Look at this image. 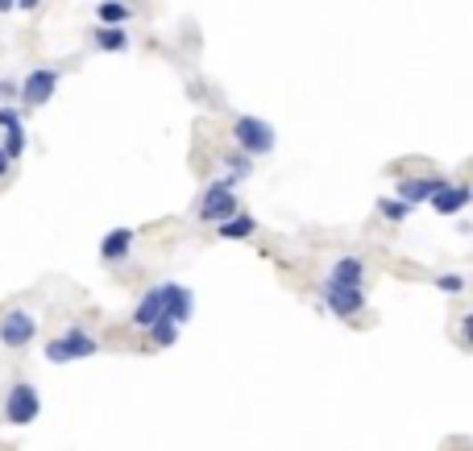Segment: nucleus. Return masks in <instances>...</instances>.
I'll list each match as a JSON object with an SVG mask.
<instances>
[{
	"label": "nucleus",
	"mask_w": 473,
	"mask_h": 451,
	"mask_svg": "<svg viewBox=\"0 0 473 451\" xmlns=\"http://www.w3.org/2000/svg\"><path fill=\"white\" fill-rule=\"evenodd\" d=\"M232 141H237V149H241L245 157H266V154H274L279 133L262 117H237L232 120Z\"/></svg>",
	"instance_id": "1"
},
{
	"label": "nucleus",
	"mask_w": 473,
	"mask_h": 451,
	"mask_svg": "<svg viewBox=\"0 0 473 451\" xmlns=\"http://www.w3.org/2000/svg\"><path fill=\"white\" fill-rule=\"evenodd\" d=\"M100 352V340L87 327H79V323H71L62 335H54L46 344V360L50 365H71V360H87Z\"/></svg>",
	"instance_id": "2"
},
{
	"label": "nucleus",
	"mask_w": 473,
	"mask_h": 451,
	"mask_svg": "<svg viewBox=\"0 0 473 451\" xmlns=\"http://www.w3.org/2000/svg\"><path fill=\"white\" fill-rule=\"evenodd\" d=\"M37 415H42V393L29 381H12L4 390V423L9 427H29Z\"/></svg>",
	"instance_id": "3"
},
{
	"label": "nucleus",
	"mask_w": 473,
	"mask_h": 451,
	"mask_svg": "<svg viewBox=\"0 0 473 451\" xmlns=\"http://www.w3.org/2000/svg\"><path fill=\"white\" fill-rule=\"evenodd\" d=\"M241 212V199H237V190L232 182H208V190L200 195V220L204 224H220V220H229V215Z\"/></svg>",
	"instance_id": "4"
},
{
	"label": "nucleus",
	"mask_w": 473,
	"mask_h": 451,
	"mask_svg": "<svg viewBox=\"0 0 473 451\" xmlns=\"http://www.w3.org/2000/svg\"><path fill=\"white\" fill-rule=\"evenodd\" d=\"M320 307L337 319H357L365 310V290L362 286H340V282H324L320 290Z\"/></svg>",
	"instance_id": "5"
},
{
	"label": "nucleus",
	"mask_w": 473,
	"mask_h": 451,
	"mask_svg": "<svg viewBox=\"0 0 473 451\" xmlns=\"http://www.w3.org/2000/svg\"><path fill=\"white\" fill-rule=\"evenodd\" d=\"M34 340H37V319L25 307H12L0 315V344L9 348V352H21Z\"/></svg>",
	"instance_id": "6"
},
{
	"label": "nucleus",
	"mask_w": 473,
	"mask_h": 451,
	"mask_svg": "<svg viewBox=\"0 0 473 451\" xmlns=\"http://www.w3.org/2000/svg\"><path fill=\"white\" fill-rule=\"evenodd\" d=\"M59 79H62L59 67H34V71L17 84V87H21V95H17V100H21L25 108L50 104V100H54V92H59Z\"/></svg>",
	"instance_id": "7"
},
{
	"label": "nucleus",
	"mask_w": 473,
	"mask_h": 451,
	"mask_svg": "<svg viewBox=\"0 0 473 451\" xmlns=\"http://www.w3.org/2000/svg\"><path fill=\"white\" fill-rule=\"evenodd\" d=\"M170 290H175V282H158V286H150L146 294L137 298V307H134V327H154L162 315H167V298H170Z\"/></svg>",
	"instance_id": "8"
},
{
	"label": "nucleus",
	"mask_w": 473,
	"mask_h": 451,
	"mask_svg": "<svg viewBox=\"0 0 473 451\" xmlns=\"http://www.w3.org/2000/svg\"><path fill=\"white\" fill-rule=\"evenodd\" d=\"M134 240H137L134 228H109V237L100 240V262L104 265H125L129 262V253H134Z\"/></svg>",
	"instance_id": "9"
},
{
	"label": "nucleus",
	"mask_w": 473,
	"mask_h": 451,
	"mask_svg": "<svg viewBox=\"0 0 473 451\" xmlns=\"http://www.w3.org/2000/svg\"><path fill=\"white\" fill-rule=\"evenodd\" d=\"M469 199H473L469 182H444V187H440L428 203H432V212H436V215H457V212L469 207Z\"/></svg>",
	"instance_id": "10"
},
{
	"label": "nucleus",
	"mask_w": 473,
	"mask_h": 451,
	"mask_svg": "<svg viewBox=\"0 0 473 451\" xmlns=\"http://www.w3.org/2000/svg\"><path fill=\"white\" fill-rule=\"evenodd\" d=\"M449 179H436V174H415V179H399V187H395V199L403 203H428L432 195H436L440 187H444Z\"/></svg>",
	"instance_id": "11"
},
{
	"label": "nucleus",
	"mask_w": 473,
	"mask_h": 451,
	"mask_svg": "<svg viewBox=\"0 0 473 451\" xmlns=\"http://www.w3.org/2000/svg\"><path fill=\"white\" fill-rule=\"evenodd\" d=\"M328 282L365 286V262H362V257H353V253H345V257H337V262L328 265Z\"/></svg>",
	"instance_id": "12"
},
{
	"label": "nucleus",
	"mask_w": 473,
	"mask_h": 451,
	"mask_svg": "<svg viewBox=\"0 0 473 451\" xmlns=\"http://www.w3.org/2000/svg\"><path fill=\"white\" fill-rule=\"evenodd\" d=\"M254 232H257V220L249 212H237V215H229V220H220L216 224L220 240H249Z\"/></svg>",
	"instance_id": "13"
},
{
	"label": "nucleus",
	"mask_w": 473,
	"mask_h": 451,
	"mask_svg": "<svg viewBox=\"0 0 473 451\" xmlns=\"http://www.w3.org/2000/svg\"><path fill=\"white\" fill-rule=\"evenodd\" d=\"M92 46L96 50H104V54H121V50H129V34H125L121 25H96L92 29Z\"/></svg>",
	"instance_id": "14"
},
{
	"label": "nucleus",
	"mask_w": 473,
	"mask_h": 451,
	"mask_svg": "<svg viewBox=\"0 0 473 451\" xmlns=\"http://www.w3.org/2000/svg\"><path fill=\"white\" fill-rule=\"evenodd\" d=\"M220 170H224V182L237 187V179H249V174H254V162H249L241 149H232V154L220 157Z\"/></svg>",
	"instance_id": "15"
},
{
	"label": "nucleus",
	"mask_w": 473,
	"mask_h": 451,
	"mask_svg": "<svg viewBox=\"0 0 473 451\" xmlns=\"http://www.w3.org/2000/svg\"><path fill=\"white\" fill-rule=\"evenodd\" d=\"M146 335H150V344H154V348H170V344H179L183 327L175 319H158L154 327H146Z\"/></svg>",
	"instance_id": "16"
},
{
	"label": "nucleus",
	"mask_w": 473,
	"mask_h": 451,
	"mask_svg": "<svg viewBox=\"0 0 473 451\" xmlns=\"http://www.w3.org/2000/svg\"><path fill=\"white\" fill-rule=\"evenodd\" d=\"M129 17H134V9L121 4V0H100V4H96V21L100 25H125Z\"/></svg>",
	"instance_id": "17"
},
{
	"label": "nucleus",
	"mask_w": 473,
	"mask_h": 451,
	"mask_svg": "<svg viewBox=\"0 0 473 451\" xmlns=\"http://www.w3.org/2000/svg\"><path fill=\"white\" fill-rule=\"evenodd\" d=\"M0 133H4V141H0L4 157H9V162H21V154H25V125H9V129H0Z\"/></svg>",
	"instance_id": "18"
},
{
	"label": "nucleus",
	"mask_w": 473,
	"mask_h": 451,
	"mask_svg": "<svg viewBox=\"0 0 473 451\" xmlns=\"http://www.w3.org/2000/svg\"><path fill=\"white\" fill-rule=\"evenodd\" d=\"M378 212H382V220H387V224H403L415 207H412V203H403V199H395V195H387V199H378Z\"/></svg>",
	"instance_id": "19"
},
{
	"label": "nucleus",
	"mask_w": 473,
	"mask_h": 451,
	"mask_svg": "<svg viewBox=\"0 0 473 451\" xmlns=\"http://www.w3.org/2000/svg\"><path fill=\"white\" fill-rule=\"evenodd\" d=\"M436 286L444 290V294H461V290H465V278H461V273H440Z\"/></svg>",
	"instance_id": "20"
},
{
	"label": "nucleus",
	"mask_w": 473,
	"mask_h": 451,
	"mask_svg": "<svg viewBox=\"0 0 473 451\" xmlns=\"http://www.w3.org/2000/svg\"><path fill=\"white\" fill-rule=\"evenodd\" d=\"M9 125H21V108H17V104H0V129H9Z\"/></svg>",
	"instance_id": "21"
},
{
	"label": "nucleus",
	"mask_w": 473,
	"mask_h": 451,
	"mask_svg": "<svg viewBox=\"0 0 473 451\" xmlns=\"http://www.w3.org/2000/svg\"><path fill=\"white\" fill-rule=\"evenodd\" d=\"M21 95V87H17V79H0V104H12Z\"/></svg>",
	"instance_id": "22"
},
{
	"label": "nucleus",
	"mask_w": 473,
	"mask_h": 451,
	"mask_svg": "<svg viewBox=\"0 0 473 451\" xmlns=\"http://www.w3.org/2000/svg\"><path fill=\"white\" fill-rule=\"evenodd\" d=\"M46 0H12V9H21V12H34V9H42Z\"/></svg>",
	"instance_id": "23"
},
{
	"label": "nucleus",
	"mask_w": 473,
	"mask_h": 451,
	"mask_svg": "<svg viewBox=\"0 0 473 451\" xmlns=\"http://www.w3.org/2000/svg\"><path fill=\"white\" fill-rule=\"evenodd\" d=\"M9 170H12V162H9V157H4V149H0V182L9 179Z\"/></svg>",
	"instance_id": "24"
},
{
	"label": "nucleus",
	"mask_w": 473,
	"mask_h": 451,
	"mask_svg": "<svg viewBox=\"0 0 473 451\" xmlns=\"http://www.w3.org/2000/svg\"><path fill=\"white\" fill-rule=\"evenodd\" d=\"M12 9V0H0V12H9Z\"/></svg>",
	"instance_id": "25"
}]
</instances>
